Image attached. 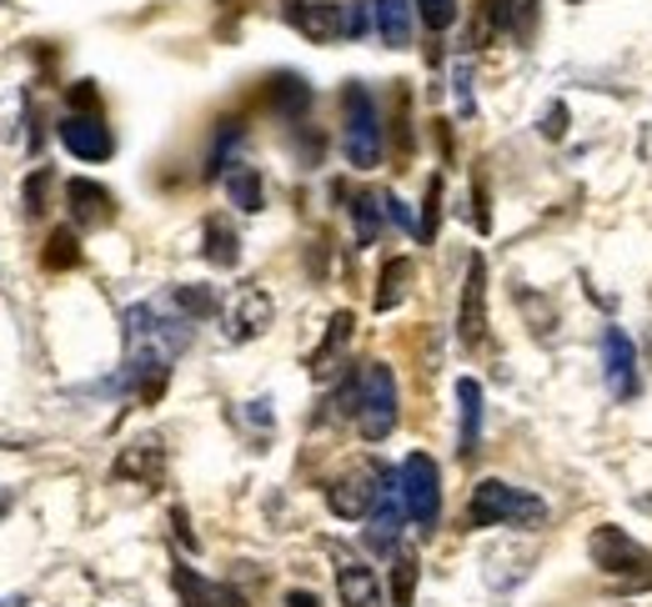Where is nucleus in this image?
Wrapping results in <instances>:
<instances>
[{"instance_id":"b1692460","label":"nucleus","mask_w":652,"mask_h":607,"mask_svg":"<svg viewBox=\"0 0 652 607\" xmlns=\"http://www.w3.org/2000/svg\"><path fill=\"white\" fill-rule=\"evenodd\" d=\"M352 216H356V247H371V241L381 237V216H387V206H381L377 191L352 196Z\"/></svg>"},{"instance_id":"7c9ffc66","label":"nucleus","mask_w":652,"mask_h":607,"mask_svg":"<svg viewBox=\"0 0 652 607\" xmlns=\"http://www.w3.org/2000/svg\"><path fill=\"white\" fill-rule=\"evenodd\" d=\"M416 15L427 21V31H447L451 21H457V0H412Z\"/></svg>"},{"instance_id":"9d476101","label":"nucleus","mask_w":652,"mask_h":607,"mask_svg":"<svg viewBox=\"0 0 652 607\" xmlns=\"http://www.w3.org/2000/svg\"><path fill=\"white\" fill-rule=\"evenodd\" d=\"M402 517H407V502H402V482L397 477H381V497H377V507H371V517H367V548L371 552H391L397 548V537H402Z\"/></svg>"},{"instance_id":"c9c22d12","label":"nucleus","mask_w":652,"mask_h":607,"mask_svg":"<svg viewBox=\"0 0 652 607\" xmlns=\"http://www.w3.org/2000/svg\"><path fill=\"white\" fill-rule=\"evenodd\" d=\"M342 25H346V36H367V25H371V5H346Z\"/></svg>"},{"instance_id":"39448f33","label":"nucleus","mask_w":652,"mask_h":607,"mask_svg":"<svg viewBox=\"0 0 652 607\" xmlns=\"http://www.w3.org/2000/svg\"><path fill=\"white\" fill-rule=\"evenodd\" d=\"M397 482H402V502H407V517H412L416 527H437L442 517V477H437V462H432L427 453H412L402 462V472H397Z\"/></svg>"},{"instance_id":"4468645a","label":"nucleus","mask_w":652,"mask_h":607,"mask_svg":"<svg viewBox=\"0 0 652 607\" xmlns=\"http://www.w3.org/2000/svg\"><path fill=\"white\" fill-rule=\"evenodd\" d=\"M171 583H176V593H181V603L186 607H247V597H241L237 587L211 583V577H202V572L186 568V562L171 568Z\"/></svg>"},{"instance_id":"ea45409f","label":"nucleus","mask_w":652,"mask_h":607,"mask_svg":"<svg viewBox=\"0 0 652 607\" xmlns=\"http://www.w3.org/2000/svg\"><path fill=\"white\" fill-rule=\"evenodd\" d=\"M617 587H622V593H648L652 587V572H628V577H613Z\"/></svg>"},{"instance_id":"4c0bfd02","label":"nucleus","mask_w":652,"mask_h":607,"mask_svg":"<svg viewBox=\"0 0 652 607\" xmlns=\"http://www.w3.org/2000/svg\"><path fill=\"white\" fill-rule=\"evenodd\" d=\"M381 206H387V216H391V221H397V227H402V231H416L412 211H407V206L397 202V196H391V191H381Z\"/></svg>"},{"instance_id":"79ce46f5","label":"nucleus","mask_w":652,"mask_h":607,"mask_svg":"<svg viewBox=\"0 0 652 607\" xmlns=\"http://www.w3.org/2000/svg\"><path fill=\"white\" fill-rule=\"evenodd\" d=\"M0 607H21V597H0Z\"/></svg>"},{"instance_id":"9b49d317","label":"nucleus","mask_w":652,"mask_h":607,"mask_svg":"<svg viewBox=\"0 0 652 607\" xmlns=\"http://www.w3.org/2000/svg\"><path fill=\"white\" fill-rule=\"evenodd\" d=\"M332 558H336V597H342V607H381L377 572L346 548H332Z\"/></svg>"},{"instance_id":"6ab92c4d","label":"nucleus","mask_w":652,"mask_h":607,"mask_svg":"<svg viewBox=\"0 0 652 607\" xmlns=\"http://www.w3.org/2000/svg\"><path fill=\"white\" fill-rule=\"evenodd\" d=\"M412 282H416V262H412V256H391V262L381 266V276H377V297H371V307H377V311H397L407 301V291H412Z\"/></svg>"},{"instance_id":"f8f14e48","label":"nucleus","mask_w":652,"mask_h":607,"mask_svg":"<svg viewBox=\"0 0 652 607\" xmlns=\"http://www.w3.org/2000/svg\"><path fill=\"white\" fill-rule=\"evenodd\" d=\"M603 367H607V392L617 397V402H628L632 392H638V346L628 342V332H607L603 336Z\"/></svg>"},{"instance_id":"4be33fe9","label":"nucleus","mask_w":652,"mask_h":607,"mask_svg":"<svg viewBox=\"0 0 652 607\" xmlns=\"http://www.w3.org/2000/svg\"><path fill=\"white\" fill-rule=\"evenodd\" d=\"M161 447L156 442H130L126 453L116 457V477H136V482H156L161 477Z\"/></svg>"},{"instance_id":"6e6552de","label":"nucleus","mask_w":652,"mask_h":607,"mask_svg":"<svg viewBox=\"0 0 652 607\" xmlns=\"http://www.w3.org/2000/svg\"><path fill=\"white\" fill-rule=\"evenodd\" d=\"M282 15H286V25H297L301 36L317 41V46L346 36V25H342L346 5H336V0H286Z\"/></svg>"},{"instance_id":"aec40b11","label":"nucleus","mask_w":652,"mask_h":607,"mask_svg":"<svg viewBox=\"0 0 652 607\" xmlns=\"http://www.w3.org/2000/svg\"><path fill=\"white\" fill-rule=\"evenodd\" d=\"M457 402H462V437H457V453H462V462H472L477 442H482V381H472V377L457 381Z\"/></svg>"},{"instance_id":"e433bc0d","label":"nucleus","mask_w":652,"mask_h":607,"mask_svg":"<svg viewBox=\"0 0 652 607\" xmlns=\"http://www.w3.org/2000/svg\"><path fill=\"white\" fill-rule=\"evenodd\" d=\"M562 131H568V106L558 101V106L542 116V136H547V141H562Z\"/></svg>"},{"instance_id":"cd10ccee","label":"nucleus","mask_w":652,"mask_h":607,"mask_svg":"<svg viewBox=\"0 0 652 607\" xmlns=\"http://www.w3.org/2000/svg\"><path fill=\"white\" fill-rule=\"evenodd\" d=\"M537 25V0H502V31L517 41H533Z\"/></svg>"},{"instance_id":"0eeeda50","label":"nucleus","mask_w":652,"mask_h":607,"mask_svg":"<svg viewBox=\"0 0 652 607\" xmlns=\"http://www.w3.org/2000/svg\"><path fill=\"white\" fill-rule=\"evenodd\" d=\"M587 558H593L607 577H628V572H638V568H652V552L642 548V542H632L622 527H597V532L587 537Z\"/></svg>"},{"instance_id":"f3484780","label":"nucleus","mask_w":652,"mask_h":607,"mask_svg":"<svg viewBox=\"0 0 652 607\" xmlns=\"http://www.w3.org/2000/svg\"><path fill=\"white\" fill-rule=\"evenodd\" d=\"M352 327H356L352 311H332V322H327V336H321V346L307 357V367H311V377H317V381H327V377L336 371V362H342L346 342H352Z\"/></svg>"},{"instance_id":"72a5a7b5","label":"nucleus","mask_w":652,"mask_h":607,"mask_svg":"<svg viewBox=\"0 0 652 607\" xmlns=\"http://www.w3.org/2000/svg\"><path fill=\"white\" fill-rule=\"evenodd\" d=\"M412 156V121H407V91H397V161Z\"/></svg>"},{"instance_id":"ddd939ff","label":"nucleus","mask_w":652,"mask_h":607,"mask_svg":"<svg viewBox=\"0 0 652 607\" xmlns=\"http://www.w3.org/2000/svg\"><path fill=\"white\" fill-rule=\"evenodd\" d=\"M60 146L76 156V161H106L116 151L111 131L101 126V116H66L60 121Z\"/></svg>"},{"instance_id":"a878e982","label":"nucleus","mask_w":652,"mask_h":607,"mask_svg":"<svg viewBox=\"0 0 652 607\" xmlns=\"http://www.w3.org/2000/svg\"><path fill=\"white\" fill-rule=\"evenodd\" d=\"M171 307H176L186 322H196V317H216V291L211 286H196V282L171 286Z\"/></svg>"},{"instance_id":"dca6fc26","label":"nucleus","mask_w":652,"mask_h":607,"mask_svg":"<svg viewBox=\"0 0 652 607\" xmlns=\"http://www.w3.org/2000/svg\"><path fill=\"white\" fill-rule=\"evenodd\" d=\"M66 206H71L76 227H106L111 216H116V202H111V191L95 186V181H85V176L66 181Z\"/></svg>"},{"instance_id":"f03ea898","label":"nucleus","mask_w":652,"mask_h":607,"mask_svg":"<svg viewBox=\"0 0 652 607\" xmlns=\"http://www.w3.org/2000/svg\"><path fill=\"white\" fill-rule=\"evenodd\" d=\"M537 523H547V502L537 492L497 482V477H487V482L472 488L467 527H537Z\"/></svg>"},{"instance_id":"c756f323","label":"nucleus","mask_w":652,"mask_h":607,"mask_svg":"<svg viewBox=\"0 0 652 607\" xmlns=\"http://www.w3.org/2000/svg\"><path fill=\"white\" fill-rule=\"evenodd\" d=\"M437 221H442V176H432L427 181V202H422V221H416V237L427 241H437Z\"/></svg>"},{"instance_id":"c03bdc74","label":"nucleus","mask_w":652,"mask_h":607,"mask_svg":"<svg viewBox=\"0 0 652 607\" xmlns=\"http://www.w3.org/2000/svg\"><path fill=\"white\" fill-rule=\"evenodd\" d=\"M221 5H237V0H221Z\"/></svg>"},{"instance_id":"2f4dec72","label":"nucleus","mask_w":652,"mask_h":607,"mask_svg":"<svg viewBox=\"0 0 652 607\" xmlns=\"http://www.w3.org/2000/svg\"><path fill=\"white\" fill-rule=\"evenodd\" d=\"M46 191H50V171H46V167L25 176V191H21L25 216H41V211H46Z\"/></svg>"},{"instance_id":"58836bf2","label":"nucleus","mask_w":652,"mask_h":607,"mask_svg":"<svg viewBox=\"0 0 652 607\" xmlns=\"http://www.w3.org/2000/svg\"><path fill=\"white\" fill-rule=\"evenodd\" d=\"M472 202H477V211H472L477 231H492V211H487V186H482V181H477V191H472Z\"/></svg>"},{"instance_id":"473e14b6","label":"nucleus","mask_w":652,"mask_h":607,"mask_svg":"<svg viewBox=\"0 0 652 607\" xmlns=\"http://www.w3.org/2000/svg\"><path fill=\"white\" fill-rule=\"evenodd\" d=\"M66 101H71V116H95V106H101V91H95V81H76L71 91H66Z\"/></svg>"},{"instance_id":"1a4fd4ad","label":"nucleus","mask_w":652,"mask_h":607,"mask_svg":"<svg viewBox=\"0 0 652 607\" xmlns=\"http://www.w3.org/2000/svg\"><path fill=\"white\" fill-rule=\"evenodd\" d=\"M487 336V262L472 256L467 262V286H462V307H457V342L482 346Z\"/></svg>"},{"instance_id":"393cba45","label":"nucleus","mask_w":652,"mask_h":607,"mask_svg":"<svg viewBox=\"0 0 652 607\" xmlns=\"http://www.w3.org/2000/svg\"><path fill=\"white\" fill-rule=\"evenodd\" d=\"M41 266L46 272H71V266H81V241H76V231H50L46 237V251H41Z\"/></svg>"},{"instance_id":"7ed1b4c3","label":"nucleus","mask_w":652,"mask_h":607,"mask_svg":"<svg viewBox=\"0 0 652 607\" xmlns=\"http://www.w3.org/2000/svg\"><path fill=\"white\" fill-rule=\"evenodd\" d=\"M342 146H346V161L356 171H371L381 161V116H377V101H371L367 85H346L342 91Z\"/></svg>"},{"instance_id":"bb28decb","label":"nucleus","mask_w":652,"mask_h":607,"mask_svg":"<svg viewBox=\"0 0 652 607\" xmlns=\"http://www.w3.org/2000/svg\"><path fill=\"white\" fill-rule=\"evenodd\" d=\"M266 95H272V106L282 111V116H297V111L311 106V85L301 81V76H276Z\"/></svg>"},{"instance_id":"5701e85b","label":"nucleus","mask_w":652,"mask_h":607,"mask_svg":"<svg viewBox=\"0 0 652 607\" xmlns=\"http://www.w3.org/2000/svg\"><path fill=\"white\" fill-rule=\"evenodd\" d=\"M206 262L226 266V272L241 262V241H237V231L226 227L221 216H211V221H206Z\"/></svg>"},{"instance_id":"f704fd0d","label":"nucleus","mask_w":652,"mask_h":607,"mask_svg":"<svg viewBox=\"0 0 652 607\" xmlns=\"http://www.w3.org/2000/svg\"><path fill=\"white\" fill-rule=\"evenodd\" d=\"M451 91H457V111H462V116H472V76H467V66H457V76H451Z\"/></svg>"},{"instance_id":"423d86ee","label":"nucleus","mask_w":652,"mask_h":607,"mask_svg":"<svg viewBox=\"0 0 652 607\" xmlns=\"http://www.w3.org/2000/svg\"><path fill=\"white\" fill-rule=\"evenodd\" d=\"M381 477H387V467H377V462L352 467V472L336 477L332 488H327V507H332L342 523L371 517V507H377V497H381Z\"/></svg>"},{"instance_id":"f257e3e1","label":"nucleus","mask_w":652,"mask_h":607,"mask_svg":"<svg viewBox=\"0 0 652 607\" xmlns=\"http://www.w3.org/2000/svg\"><path fill=\"white\" fill-rule=\"evenodd\" d=\"M191 346V327L181 317H167L161 307L141 301L126 311V381L141 402H156L167 392L171 362Z\"/></svg>"},{"instance_id":"412c9836","label":"nucleus","mask_w":652,"mask_h":607,"mask_svg":"<svg viewBox=\"0 0 652 607\" xmlns=\"http://www.w3.org/2000/svg\"><path fill=\"white\" fill-rule=\"evenodd\" d=\"M221 186H226V202L237 206V211H247V216H256L261 211V176H256V167H247V161H231V167L221 171Z\"/></svg>"},{"instance_id":"c85d7f7f","label":"nucleus","mask_w":652,"mask_h":607,"mask_svg":"<svg viewBox=\"0 0 652 607\" xmlns=\"http://www.w3.org/2000/svg\"><path fill=\"white\" fill-rule=\"evenodd\" d=\"M412 593H416V558L397 552V562H391V607H412Z\"/></svg>"},{"instance_id":"20e7f679","label":"nucleus","mask_w":652,"mask_h":607,"mask_svg":"<svg viewBox=\"0 0 652 607\" xmlns=\"http://www.w3.org/2000/svg\"><path fill=\"white\" fill-rule=\"evenodd\" d=\"M362 377V397H356V427L367 442H387L397 432V377L387 362H367L356 371Z\"/></svg>"},{"instance_id":"2eb2a0df","label":"nucleus","mask_w":652,"mask_h":607,"mask_svg":"<svg viewBox=\"0 0 652 607\" xmlns=\"http://www.w3.org/2000/svg\"><path fill=\"white\" fill-rule=\"evenodd\" d=\"M272 317H276L272 297L256 291V286H247L237 297V307H231V317H226V336H231V342H251V336H261L272 327Z\"/></svg>"},{"instance_id":"a19ab883","label":"nucleus","mask_w":652,"mask_h":607,"mask_svg":"<svg viewBox=\"0 0 652 607\" xmlns=\"http://www.w3.org/2000/svg\"><path fill=\"white\" fill-rule=\"evenodd\" d=\"M286 607H321V603H317V593H301V587H291V593H286Z\"/></svg>"},{"instance_id":"a211bd4d","label":"nucleus","mask_w":652,"mask_h":607,"mask_svg":"<svg viewBox=\"0 0 652 607\" xmlns=\"http://www.w3.org/2000/svg\"><path fill=\"white\" fill-rule=\"evenodd\" d=\"M412 0H371V21H377V36L387 41L391 50L412 46Z\"/></svg>"},{"instance_id":"37998d69","label":"nucleus","mask_w":652,"mask_h":607,"mask_svg":"<svg viewBox=\"0 0 652 607\" xmlns=\"http://www.w3.org/2000/svg\"><path fill=\"white\" fill-rule=\"evenodd\" d=\"M0 513H5V497H0Z\"/></svg>"}]
</instances>
